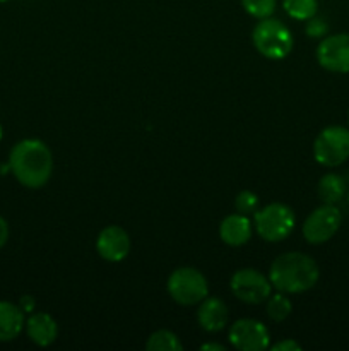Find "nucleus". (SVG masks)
Segmentation results:
<instances>
[{"mask_svg": "<svg viewBox=\"0 0 349 351\" xmlns=\"http://www.w3.org/2000/svg\"><path fill=\"white\" fill-rule=\"evenodd\" d=\"M243 9L257 19L270 17L276 10V0H242Z\"/></svg>", "mask_w": 349, "mask_h": 351, "instance_id": "obj_20", "label": "nucleus"}, {"mask_svg": "<svg viewBox=\"0 0 349 351\" xmlns=\"http://www.w3.org/2000/svg\"><path fill=\"white\" fill-rule=\"evenodd\" d=\"M252 41L257 51L270 60H281L293 50L291 31L279 19L272 17H266L253 27Z\"/></svg>", "mask_w": 349, "mask_h": 351, "instance_id": "obj_3", "label": "nucleus"}, {"mask_svg": "<svg viewBox=\"0 0 349 351\" xmlns=\"http://www.w3.org/2000/svg\"><path fill=\"white\" fill-rule=\"evenodd\" d=\"M146 348L149 351H181L183 345L174 332L168 331V329H159L149 336Z\"/></svg>", "mask_w": 349, "mask_h": 351, "instance_id": "obj_17", "label": "nucleus"}, {"mask_svg": "<svg viewBox=\"0 0 349 351\" xmlns=\"http://www.w3.org/2000/svg\"><path fill=\"white\" fill-rule=\"evenodd\" d=\"M2 134H3L2 132V125H0V139H2Z\"/></svg>", "mask_w": 349, "mask_h": 351, "instance_id": "obj_27", "label": "nucleus"}, {"mask_svg": "<svg viewBox=\"0 0 349 351\" xmlns=\"http://www.w3.org/2000/svg\"><path fill=\"white\" fill-rule=\"evenodd\" d=\"M229 343L240 351H263L270 346L269 329L255 319H240L229 328Z\"/></svg>", "mask_w": 349, "mask_h": 351, "instance_id": "obj_10", "label": "nucleus"}, {"mask_svg": "<svg viewBox=\"0 0 349 351\" xmlns=\"http://www.w3.org/2000/svg\"><path fill=\"white\" fill-rule=\"evenodd\" d=\"M235 208L240 215H253L259 209V195L252 191H242L236 195Z\"/></svg>", "mask_w": 349, "mask_h": 351, "instance_id": "obj_21", "label": "nucleus"}, {"mask_svg": "<svg viewBox=\"0 0 349 351\" xmlns=\"http://www.w3.org/2000/svg\"><path fill=\"white\" fill-rule=\"evenodd\" d=\"M96 250L101 259L108 261V263H120L130 252L129 233L116 225L106 226L96 239Z\"/></svg>", "mask_w": 349, "mask_h": 351, "instance_id": "obj_11", "label": "nucleus"}, {"mask_svg": "<svg viewBox=\"0 0 349 351\" xmlns=\"http://www.w3.org/2000/svg\"><path fill=\"white\" fill-rule=\"evenodd\" d=\"M7 240H9V225H7L5 219L0 216V249L5 245Z\"/></svg>", "mask_w": 349, "mask_h": 351, "instance_id": "obj_24", "label": "nucleus"}, {"mask_svg": "<svg viewBox=\"0 0 349 351\" xmlns=\"http://www.w3.org/2000/svg\"><path fill=\"white\" fill-rule=\"evenodd\" d=\"M313 158L318 165L335 168L349 160V129L328 125L315 137Z\"/></svg>", "mask_w": 349, "mask_h": 351, "instance_id": "obj_5", "label": "nucleus"}, {"mask_svg": "<svg viewBox=\"0 0 349 351\" xmlns=\"http://www.w3.org/2000/svg\"><path fill=\"white\" fill-rule=\"evenodd\" d=\"M270 350L272 351H300L301 345L298 341H294V339H284V341H279V343H276V345L270 346Z\"/></svg>", "mask_w": 349, "mask_h": 351, "instance_id": "obj_23", "label": "nucleus"}, {"mask_svg": "<svg viewBox=\"0 0 349 351\" xmlns=\"http://www.w3.org/2000/svg\"><path fill=\"white\" fill-rule=\"evenodd\" d=\"M24 311L16 304L0 300V341H12L24 329Z\"/></svg>", "mask_w": 349, "mask_h": 351, "instance_id": "obj_15", "label": "nucleus"}, {"mask_svg": "<svg viewBox=\"0 0 349 351\" xmlns=\"http://www.w3.org/2000/svg\"><path fill=\"white\" fill-rule=\"evenodd\" d=\"M0 2H9V0H0Z\"/></svg>", "mask_w": 349, "mask_h": 351, "instance_id": "obj_29", "label": "nucleus"}, {"mask_svg": "<svg viewBox=\"0 0 349 351\" xmlns=\"http://www.w3.org/2000/svg\"><path fill=\"white\" fill-rule=\"evenodd\" d=\"M317 192L324 204H337L348 194V184L341 175L327 173L318 182Z\"/></svg>", "mask_w": 349, "mask_h": 351, "instance_id": "obj_16", "label": "nucleus"}, {"mask_svg": "<svg viewBox=\"0 0 349 351\" xmlns=\"http://www.w3.org/2000/svg\"><path fill=\"white\" fill-rule=\"evenodd\" d=\"M305 33L310 38H325L328 33V24L327 21L322 19V17L313 16L311 19L307 21V26H305Z\"/></svg>", "mask_w": 349, "mask_h": 351, "instance_id": "obj_22", "label": "nucleus"}, {"mask_svg": "<svg viewBox=\"0 0 349 351\" xmlns=\"http://www.w3.org/2000/svg\"><path fill=\"white\" fill-rule=\"evenodd\" d=\"M197 321L201 328L207 332H218L226 328L229 321V311L221 298L205 297L198 304Z\"/></svg>", "mask_w": 349, "mask_h": 351, "instance_id": "obj_12", "label": "nucleus"}, {"mask_svg": "<svg viewBox=\"0 0 349 351\" xmlns=\"http://www.w3.org/2000/svg\"><path fill=\"white\" fill-rule=\"evenodd\" d=\"M294 223H296V218H294L293 209L281 202H272L253 213V225H255L257 233L266 242H281L289 237Z\"/></svg>", "mask_w": 349, "mask_h": 351, "instance_id": "obj_4", "label": "nucleus"}, {"mask_svg": "<svg viewBox=\"0 0 349 351\" xmlns=\"http://www.w3.org/2000/svg\"><path fill=\"white\" fill-rule=\"evenodd\" d=\"M317 62L328 72L349 74V33L322 38L317 48Z\"/></svg>", "mask_w": 349, "mask_h": 351, "instance_id": "obj_9", "label": "nucleus"}, {"mask_svg": "<svg viewBox=\"0 0 349 351\" xmlns=\"http://www.w3.org/2000/svg\"><path fill=\"white\" fill-rule=\"evenodd\" d=\"M202 351H207V350H218V351H224L226 348L222 345H218V343H207V345H202L201 346Z\"/></svg>", "mask_w": 349, "mask_h": 351, "instance_id": "obj_26", "label": "nucleus"}, {"mask_svg": "<svg viewBox=\"0 0 349 351\" xmlns=\"http://www.w3.org/2000/svg\"><path fill=\"white\" fill-rule=\"evenodd\" d=\"M267 315H269L270 321L274 322H283L289 317L291 311H293V304H291L289 298L286 297V293L279 291V293H270L267 298Z\"/></svg>", "mask_w": 349, "mask_h": 351, "instance_id": "obj_18", "label": "nucleus"}, {"mask_svg": "<svg viewBox=\"0 0 349 351\" xmlns=\"http://www.w3.org/2000/svg\"><path fill=\"white\" fill-rule=\"evenodd\" d=\"M34 298L33 297H29V295H24L23 298H21V302H19V307L23 308L24 312H33L34 311Z\"/></svg>", "mask_w": 349, "mask_h": 351, "instance_id": "obj_25", "label": "nucleus"}, {"mask_svg": "<svg viewBox=\"0 0 349 351\" xmlns=\"http://www.w3.org/2000/svg\"><path fill=\"white\" fill-rule=\"evenodd\" d=\"M229 288H231V293L238 300L255 305L262 304L269 298L272 285H270L269 278L263 276L257 269L245 267V269H238L233 274L231 281H229Z\"/></svg>", "mask_w": 349, "mask_h": 351, "instance_id": "obj_8", "label": "nucleus"}, {"mask_svg": "<svg viewBox=\"0 0 349 351\" xmlns=\"http://www.w3.org/2000/svg\"><path fill=\"white\" fill-rule=\"evenodd\" d=\"M27 338L38 346H50L58 336V326L47 312H34L26 321Z\"/></svg>", "mask_w": 349, "mask_h": 351, "instance_id": "obj_14", "label": "nucleus"}, {"mask_svg": "<svg viewBox=\"0 0 349 351\" xmlns=\"http://www.w3.org/2000/svg\"><path fill=\"white\" fill-rule=\"evenodd\" d=\"M283 5L287 16L296 21L311 19L318 10L317 0H284Z\"/></svg>", "mask_w": 349, "mask_h": 351, "instance_id": "obj_19", "label": "nucleus"}, {"mask_svg": "<svg viewBox=\"0 0 349 351\" xmlns=\"http://www.w3.org/2000/svg\"><path fill=\"white\" fill-rule=\"evenodd\" d=\"M318 264L303 252L281 254L270 264V285L283 293H303L311 290L318 283Z\"/></svg>", "mask_w": 349, "mask_h": 351, "instance_id": "obj_2", "label": "nucleus"}, {"mask_svg": "<svg viewBox=\"0 0 349 351\" xmlns=\"http://www.w3.org/2000/svg\"><path fill=\"white\" fill-rule=\"evenodd\" d=\"M341 223L342 215L337 204H322L320 208L313 209L307 216L301 232H303L305 240L308 243L322 245V243L328 242L339 232Z\"/></svg>", "mask_w": 349, "mask_h": 351, "instance_id": "obj_7", "label": "nucleus"}, {"mask_svg": "<svg viewBox=\"0 0 349 351\" xmlns=\"http://www.w3.org/2000/svg\"><path fill=\"white\" fill-rule=\"evenodd\" d=\"M9 168L21 185L27 189H40L50 180L53 156L43 141L24 139L10 151Z\"/></svg>", "mask_w": 349, "mask_h": 351, "instance_id": "obj_1", "label": "nucleus"}, {"mask_svg": "<svg viewBox=\"0 0 349 351\" xmlns=\"http://www.w3.org/2000/svg\"><path fill=\"white\" fill-rule=\"evenodd\" d=\"M346 195H348V204H349V191H348V194H346Z\"/></svg>", "mask_w": 349, "mask_h": 351, "instance_id": "obj_28", "label": "nucleus"}, {"mask_svg": "<svg viewBox=\"0 0 349 351\" xmlns=\"http://www.w3.org/2000/svg\"><path fill=\"white\" fill-rule=\"evenodd\" d=\"M348 122H349V112H348Z\"/></svg>", "mask_w": 349, "mask_h": 351, "instance_id": "obj_30", "label": "nucleus"}, {"mask_svg": "<svg viewBox=\"0 0 349 351\" xmlns=\"http://www.w3.org/2000/svg\"><path fill=\"white\" fill-rule=\"evenodd\" d=\"M168 293L180 305H197L209 295V285L195 267H180L168 278Z\"/></svg>", "mask_w": 349, "mask_h": 351, "instance_id": "obj_6", "label": "nucleus"}, {"mask_svg": "<svg viewBox=\"0 0 349 351\" xmlns=\"http://www.w3.org/2000/svg\"><path fill=\"white\" fill-rule=\"evenodd\" d=\"M219 237L229 247H242L252 239V221L245 215H229L219 225Z\"/></svg>", "mask_w": 349, "mask_h": 351, "instance_id": "obj_13", "label": "nucleus"}]
</instances>
